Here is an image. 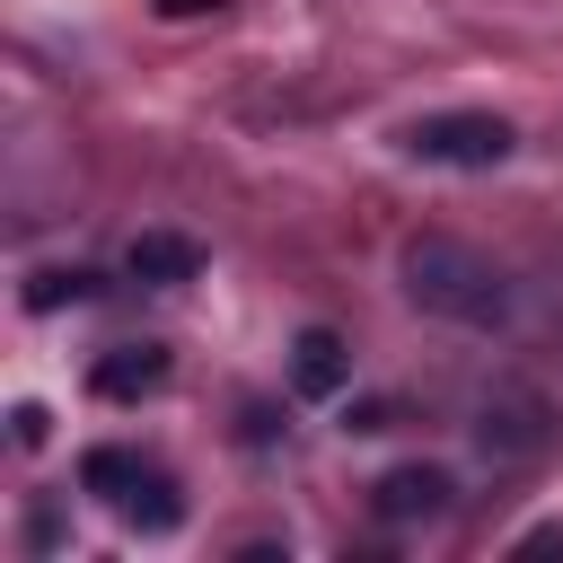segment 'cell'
<instances>
[{"instance_id": "cell-6", "label": "cell", "mask_w": 563, "mask_h": 563, "mask_svg": "<svg viewBox=\"0 0 563 563\" xmlns=\"http://www.w3.org/2000/svg\"><path fill=\"white\" fill-rule=\"evenodd\" d=\"M88 387H97L106 405H132V396H158V387H167V343H114V352H97V369H88Z\"/></svg>"}, {"instance_id": "cell-3", "label": "cell", "mask_w": 563, "mask_h": 563, "mask_svg": "<svg viewBox=\"0 0 563 563\" xmlns=\"http://www.w3.org/2000/svg\"><path fill=\"white\" fill-rule=\"evenodd\" d=\"M510 150H519V132L501 114H422V123H405V158H422V167H501Z\"/></svg>"}, {"instance_id": "cell-9", "label": "cell", "mask_w": 563, "mask_h": 563, "mask_svg": "<svg viewBox=\"0 0 563 563\" xmlns=\"http://www.w3.org/2000/svg\"><path fill=\"white\" fill-rule=\"evenodd\" d=\"M79 299H97V273L88 264H53V273L26 282V308H79Z\"/></svg>"}, {"instance_id": "cell-12", "label": "cell", "mask_w": 563, "mask_h": 563, "mask_svg": "<svg viewBox=\"0 0 563 563\" xmlns=\"http://www.w3.org/2000/svg\"><path fill=\"white\" fill-rule=\"evenodd\" d=\"M229 0H158V18H220Z\"/></svg>"}, {"instance_id": "cell-10", "label": "cell", "mask_w": 563, "mask_h": 563, "mask_svg": "<svg viewBox=\"0 0 563 563\" xmlns=\"http://www.w3.org/2000/svg\"><path fill=\"white\" fill-rule=\"evenodd\" d=\"M510 554H563V519H545V528H528Z\"/></svg>"}, {"instance_id": "cell-4", "label": "cell", "mask_w": 563, "mask_h": 563, "mask_svg": "<svg viewBox=\"0 0 563 563\" xmlns=\"http://www.w3.org/2000/svg\"><path fill=\"white\" fill-rule=\"evenodd\" d=\"M449 501H457V484H449V466H422V457H413V466H387V475L369 484V510H378L387 528H413V519H440Z\"/></svg>"}, {"instance_id": "cell-7", "label": "cell", "mask_w": 563, "mask_h": 563, "mask_svg": "<svg viewBox=\"0 0 563 563\" xmlns=\"http://www.w3.org/2000/svg\"><path fill=\"white\" fill-rule=\"evenodd\" d=\"M123 273H132V282H150V290H176V282H194V273H202V246H194V238H176V229H141V238L123 246Z\"/></svg>"}, {"instance_id": "cell-1", "label": "cell", "mask_w": 563, "mask_h": 563, "mask_svg": "<svg viewBox=\"0 0 563 563\" xmlns=\"http://www.w3.org/2000/svg\"><path fill=\"white\" fill-rule=\"evenodd\" d=\"M396 273H405V299H413L422 317H449V325H475V334L510 317V273H501L484 246H466V238L422 229V238H405Z\"/></svg>"}, {"instance_id": "cell-5", "label": "cell", "mask_w": 563, "mask_h": 563, "mask_svg": "<svg viewBox=\"0 0 563 563\" xmlns=\"http://www.w3.org/2000/svg\"><path fill=\"white\" fill-rule=\"evenodd\" d=\"M475 440H484V457H537V449H545V405H537L528 387H493Z\"/></svg>"}, {"instance_id": "cell-2", "label": "cell", "mask_w": 563, "mask_h": 563, "mask_svg": "<svg viewBox=\"0 0 563 563\" xmlns=\"http://www.w3.org/2000/svg\"><path fill=\"white\" fill-rule=\"evenodd\" d=\"M79 493H97L114 519H132V528H150V537H167V528L185 519L176 475H167L158 457H141V449H88V457H79Z\"/></svg>"}, {"instance_id": "cell-11", "label": "cell", "mask_w": 563, "mask_h": 563, "mask_svg": "<svg viewBox=\"0 0 563 563\" xmlns=\"http://www.w3.org/2000/svg\"><path fill=\"white\" fill-rule=\"evenodd\" d=\"M9 422H18V449H35V440H44V405H18Z\"/></svg>"}, {"instance_id": "cell-8", "label": "cell", "mask_w": 563, "mask_h": 563, "mask_svg": "<svg viewBox=\"0 0 563 563\" xmlns=\"http://www.w3.org/2000/svg\"><path fill=\"white\" fill-rule=\"evenodd\" d=\"M343 378H352V352H343V334L308 325V334L290 343V387H299V396H334Z\"/></svg>"}]
</instances>
